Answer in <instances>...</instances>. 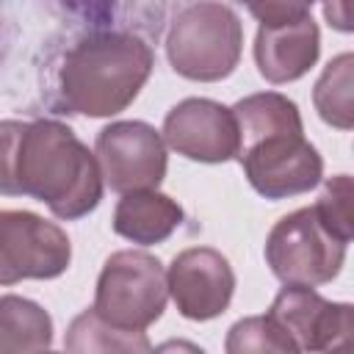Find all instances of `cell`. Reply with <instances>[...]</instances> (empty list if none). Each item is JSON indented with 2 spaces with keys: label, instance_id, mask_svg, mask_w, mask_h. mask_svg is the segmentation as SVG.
I'll return each mask as SVG.
<instances>
[{
  "label": "cell",
  "instance_id": "1",
  "mask_svg": "<svg viewBox=\"0 0 354 354\" xmlns=\"http://www.w3.org/2000/svg\"><path fill=\"white\" fill-rule=\"evenodd\" d=\"M238 152L243 171L266 199H285L318 185L324 160L304 138L299 108L277 94H252L235 108Z\"/></svg>",
  "mask_w": 354,
  "mask_h": 354
},
{
  "label": "cell",
  "instance_id": "2",
  "mask_svg": "<svg viewBox=\"0 0 354 354\" xmlns=\"http://www.w3.org/2000/svg\"><path fill=\"white\" fill-rule=\"evenodd\" d=\"M14 191L36 196L58 218H80L102 199L97 158L61 122H25L14 152Z\"/></svg>",
  "mask_w": 354,
  "mask_h": 354
},
{
  "label": "cell",
  "instance_id": "3",
  "mask_svg": "<svg viewBox=\"0 0 354 354\" xmlns=\"http://www.w3.org/2000/svg\"><path fill=\"white\" fill-rule=\"evenodd\" d=\"M152 72L149 47L130 33H97L75 44L61 66L58 88L75 113L124 111Z\"/></svg>",
  "mask_w": 354,
  "mask_h": 354
},
{
  "label": "cell",
  "instance_id": "4",
  "mask_svg": "<svg viewBox=\"0 0 354 354\" xmlns=\"http://www.w3.org/2000/svg\"><path fill=\"white\" fill-rule=\"evenodd\" d=\"M243 30L232 8L221 3H196L185 8L166 39V53L177 75L188 80H221L241 58Z\"/></svg>",
  "mask_w": 354,
  "mask_h": 354
},
{
  "label": "cell",
  "instance_id": "5",
  "mask_svg": "<svg viewBox=\"0 0 354 354\" xmlns=\"http://www.w3.org/2000/svg\"><path fill=\"white\" fill-rule=\"evenodd\" d=\"M169 299L166 271L147 252H116L105 260L97 279L94 313L122 332H144L160 318Z\"/></svg>",
  "mask_w": 354,
  "mask_h": 354
},
{
  "label": "cell",
  "instance_id": "6",
  "mask_svg": "<svg viewBox=\"0 0 354 354\" xmlns=\"http://www.w3.org/2000/svg\"><path fill=\"white\" fill-rule=\"evenodd\" d=\"M346 246L321 224L315 207H301L274 224L266 241V260L285 285L315 288L337 277Z\"/></svg>",
  "mask_w": 354,
  "mask_h": 354
},
{
  "label": "cell",
  "instance_id": "7",
  "mask_svg": "<svg viewBox=\"0 0 354 354\" xmlns=\"http://www.w3.org/2000/svg\"><path fill=\"white\" fill-rule=\"evenodd\" d=\"M72 246L66 232L28 210H0V285L53 279L66 271Z\"/></svg>",
  "mask_w": 354,
  "mask_h": 354
},
{
  "label": "cell",
  "instance_id": "8",
  "mask_svg": "<svg viewBox=\"0 0 354 354\" xmlns=\"http://www.w3.org/2000/svg\"><path fill=\"white\" fill-rule=\"evenodd\" d=\"M97 166L119 194L158 188L166 174L163 138L147 122H113L97 136Z\"/></svg>",
  "mask_w": 354,
  "mask_h": 354
},
{
  "label": "cell",
  "instance_id": "9",
  "mask_svg": "<svg viewBox=\"0 0 354 354\" xmlns=\"http://www.w3.org/2000/svg\"><path fill=\"white\" fill-rule=\"evenodd\" d=\"M268 318L290 337L296 351H335L351 346V304L326 301L313 288L288 285L274 299Z\"/></svg>",
  "mask_w": 354,
  "mask_h": 354
},
{
  "label": "cell",
  "instance_id": "10",
  "mask_svg": "<svg viewBox=\"0 0 354 354\" xmlns=\"http://www.w3.org/2000/svg\"><path fill=\"white\" fill-rule=\"evenodd\" d=\"M166 285L185 318L207 321L227 310L235 290V274L221 252L199 246L185 249L171 260Z\"/></svg>",
  "mask_w": 354,
  "mask_h": 354
},
{
  "label": "cell",
  "instance_id": "11",
  "mask_svg": "<svg viewBox=\"0 0 354 354\" xmlns=\"http://www.w3.org/2000/svg\"><path fill=\"white\" fill-rule=\"evenodd\" d=\"M163 138L177 155L202 163H221L238 152L232 108L199 97L183 100L166 113Z\"/></svg>",
  "mask_w": 354,
  "mask_h": 354
},
{
  "label": "cell",
  "instance_id": "12",
  "mask_svg": "<svg viewBox=\"0 0 354 354\" xmlns=\"http://www.w3.org/2000/svg\"><path fill=\"white\" fill-rule=\"evenodd\" d=\"M318 47V25L313 17L285 25H260L254 41L257 69L268 83H290L315 64Z\"/></svg>",
  "mask_w": 354,
  "mask_h": 354
},
{
  "label": "cell",
  "instance_id": "13",
  "mask_svg": "<svg viewBox=\"0 0 354 354\" xmlns=\"http://www.w3.org/2000/svg\"><path fill=\"white\" fill-rule=\"evenodd\" d=\"M180 221H183L180 205L166 194H158L155 188L124 194L113 213L116 235L141 246L166 241L180 227Z\"/></svg>",
  "mask_w": 354,
  "mask_h": 354
},
{
  "label": "cell",
  "instance_id": "14",
  "mask_svg": "<svg viewBox=\"0 0 354 354\" xmlns=\"http://www.w3.org/2000/svg\"><path fill=\"white\" fill-rule=\"evenodd\" d=\"M53 343V321L30 299H0V351H41Z\"/></svg>",
  "mask_w": 354,
  "mask_h": 354
},
{
  "label": "cell",
  "instance_id": "15",
  "mask_svg": "<svg viewBox=\"0 0 354 354\" xmlns=\"http://www.w3.org/2000/svg\"><path fill=\"white\" fill-rule=\"evenodd\" d=\"M351 66L354 58L351 53L337 55L335 61H329V66L324 69V75L315 83L313 100L318 108V116L340 130H351L354 124V111H351Z\"/></svg>",
  "mask_w": 354,
  "mask_h": 354
},
{
  "label": "cell",
  "instance_id": "16",
  "mask_svg": "<svg viewBox=\"0 0 354 354\" xmlns=\"http://www.w3.org/2000/svg\"><path fill=\"white\" fill-rule=\"evenodd\" d=\"M69 351H149L144 332H122L105 324L94 310L80 313L66 335Z\"/></svg>",
  "mask_w": 354,
  "mask_h": 354
},
{
  "label": "cell",
  "instance_id": "17",
  "mask_svg": "<svg viewBox=\"0 0 354 354\" xmlns=\"http://www.w3.org/2000/svg\"><path fill=\"white\" fill-rule=\"evenodd\" d=\"M351 196H354L351 177L348 174H337V177H332L324 185L318 202L313 205L315 213H318V218H321V224L335 238H340L343 243H348L351 235H354V207H351L354 199Z\"/></svg>",
  "mask_w": 354,
  "mask_h": 354
},
{
  "label": "cell",
  "instance_id": "18",
  "mask_svg": "<svg viewBox=\"0 0 354 354\" xmlns=\"http://www.w3.org/2000/svg\"><path fill=\"white\" fill-rule=\"evenodd\" d=\"M227 351L230 354H249V351L266 354V351H296V346L268 315H252V318L238 321L230 329Z\"/></svg>",
  "mask_w": 354,
  "mask_h": 354
},
{
  "label": "cell",
  "instance_id": "19",
  "mask_svg": "<svg viewBox=\"0 0 354 354\" xmlns=\"http://www.w3.org/2000/svg\"><path fill=\"white\" fill-rule=\"evenodd\" d=\"M313 3L315 0H243L249 14L257 17L260 25H285L310 17Z\"/></svg>",
  "mask_w": 354,
  "mask_h": 354
},
{
  "label": "cell",
  "instance_id": "20",
  "mask_svg": "<svg viewBox=\"0 0 354 354\" xmlns=\"http://www.w3.org/2000/svg\"><path fill=\"white\" fill-rule=\"evenodd\" d=\"M25 122L6 119L0 122V194H17L14 191V152Z\"/></svg>",
  "mask_w": 354,
  "mask_h": 354
},
{
  "label": "cell",
  "instance_id": "21",
  "mask_svg": "<svg viewBox=\"0 0 354 354\" xmlns=\"http://www.w3.org/2000/svg\"><path fill=\"white\" fill-rule=\"evenodd\" d=\"M324 14L337 30H351V3L348 0H324Z\"/></svg>",
  "mask_w": 354,
  "mask_h": 354
}]
</instances>
